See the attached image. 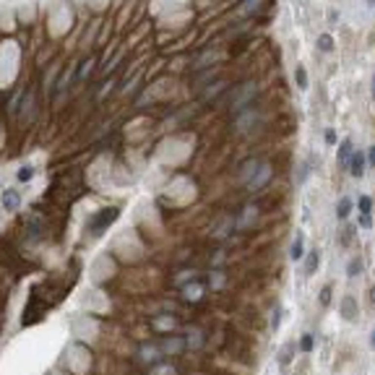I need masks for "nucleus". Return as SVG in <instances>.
<instances>
[{"instance_id":"f257e3e1","label":"nucleus","mask_w":375,"mask_h":375,"mask_svg":"<svg viewBox=\"0 0 375 375\" xmlns=\"http://www.w3.org/2000/svg\"><path fill=\"white\" fill-rule=\"evenodd\" d=\"M258 92V86H256V81H245L243 86H237V89H232V92L227 94V107L232 115H237V112H243L245 107H250L253 104V96H256Z\"/></svg>"},{"instance_id":"f03ea898","label":"nucleus","mask_w":375,"mask_h":375,"mask_svg":"<svg viewBox=\"0 0 375 375\" xmlns=\"http://www.w3.org/2000/svg\"><path fill=\"white\" fill-rule=\"evenodd\" d=\"M271 175H274V167H271V162H261V167H258V172L253 175L250 180H247V190L250 193H258V190H263V188L271 183Z\"/></svg>"},{"instance_id":"7ed1b4c3","label":"nucleus","mask_w":375,"mask_h":375,"mask_svg":"<svg viewBox=\"0 0 375 375\" xmlns=\"http://www.w3.org/2000/svg\"><path fill=\"white\" fill-rule=\"evenodd\" d=\"M115 216H117V208H107V214H99V216H96V219L92 222V235H102V229L104 227H107V224L112 222V219H115Z\"/></svg>"},{"instance_id":"20e7f679","label":"nucleus","mask_w":375,"mask_h":375,"mask_svg":"<svg viewBox=\"0 0 375 375\" xmlns=\"http://www.w3.org/2000/svg\"><path fill=\"white\" fill-rule=\"evenodd\" d=\"M0 201H3V208H5V211H16L19 204H21V193L13 190V188H8V190H3Z\"/></svg>"},{"instance_id":"39448f33","label":"nucleus","mask_w":375,"mask_h":375,"mask_svg":"<svg viewBox=\"0 0 375 375\" xmlns=\"http://www.w3.org/2000/svg\"><path fill=\"white\" fill-rule=\"evenodd\" d=\"M365 164H367V159H365L362 151H355V154L349 156V172L355 177H362L365 175Z\"/></svg>"},{"instance_id":"423d86ee","label":"nucleus","mask_w":375,"mask_h":375,"mask_svg":"<svg viewBox=\"0 0 375 375\" xmlns=\"http://www.w3.org/2000/svg\"><path fill=\"white\" fill-rule=\"evenodd\" d=\"M261 11H263V0H245L237 13L240 16H258Z\"/></svg>"},{"instance_id":"0eeeda50","label":"nucleus","mask_w":375,"mask_h":375,"mask_svg":"<svg viewBox=\"0 0 375 375\" xmlns=\"http://www.w3.org/2000/svg\"><path fill=\"white\" fill-rule=\"evenodd\" d=\"M258 167H261V159H250V162H245L243 167H240V183H247V180H250L253 175H256L258 172Z\"/></svg>"},{"instance_id":"6e6552de","label":"nucleus","mask_w":375,"mask_h":375,"mask_svg":"<svg viewBox=\"0 0 375 375\" xmlns=\"http://www.w3.org/2000/svg\"><path fill=\"white\" fill-rule=\"evenodd\" d=\"M341 316L347 318V320H355V318H357V302H355V297H352V295L344 297V302H341Z\"/></svg>"},{"instance_id":"1a4fd4ad","label":"nucleus","mask_w":375,"mask_h":375,"mask_svg":"<svg viewBox=\"0 0 375 375\" xmlns=\"http://www.w3.org/2000/svg\"><path fill=\"white\" fill-rule=\"evenodd\" d=\"M352 154H355V146H352V141H349V138H347V141H341V146H339V156H336V162H339L341 167H344V164L349 162V156H352Z\"/></svg>"},{"instance_id":"9d476101","label":"nucleus","mask_w":375,"mask_h":375,"mask_svg":"<svg viewBox=\"0 0 375 375\" xmlns=\"http://www.w3.org/2000/svg\"><path fill=\"white\" fill-rule=\"evenodd\" d=\"M305 256V245H302V235H297L295 237V243H292V247H289V258L292 261H300Z\"/></svg>"},{"instance_id":"9b49d317","label":"nucleus","mask_w":375,"mask_h":375,"mask_svg":"<svg viewBox=\"0 0 375 375\" xmlns=\"http://www.w3.org/2000/svg\"><path fill=\"white\" fill-rule=\"evenodd\" d=\"M318 50L320 52H331L334 50V37L331 34H320L318 37Z\"/></svg>"},{"instance_id":"f8f14e48","label":"nucleus","mask_w":375,"mask_h":375,"mask_svg":"<svg viewBox=\"0 0 375 375\" xmlns=\"http://www.w3.org/2000/svg\"><path fill=\"white\" fill-rule=\"evenodd\" d=\"M349 211H352V201L349 198H341L339 206H336V216H339V219H347Z\"/></svg>"},{"instance_id":"ddd939ff","label":"nucleus","mask_w":375,"mask_h":375,"mask_svg":"<svg viewBox=\"0 0 375 375\" xmlns=\"http://www.w3.org/2000/svg\"><path fill=\"white\" fill-rule=\"evenodd\" d=\"M313 347H316V336H313V334H305L302 339H300V349H302L305 355H307V352H313Z\"/></svg>"},{"instance_id":"4468645a","label":"nucleus","mask_w":375,"mask_h":375,"mask_svg":"<svg viewBox=\"0 0 375 375\" xmlns=\"http://www.w3.org/2000/svg\"><path fill=\"white\" fill-rule=\"evenodd\" d=\"M318 268V250H313V253H307V261H305V271L307 274H313Z\"/></svg>"},{"instance_id":"2eb2a0df","label":"nucleus","mask_w":375,"mask_h":375,"mask_svg":"<svg viewBox=\"0 0 375 375\" xmlns=\"http://www.w3.org/2000/svg\"><path fill=\"white\" fill-rule=\"evenodd\" d=\"M349 279H355V276L362 274V258H355V261H349Z\"/></svg>"},{"instance_id":"dca6fc26","label":"nucleus","mask_w":375,"mask_h":375,"mask_svg":"<svg viewBox=\"0 0 375 375\" xmlns=\"http://www.w3.org/2000/svg\"><path fill=\"white\" fill-rule=\"evenodd\" d=\"M370 211H373V201H370V196H362L359 198V214L370 216Z\"/></svg>"},{"instance_id":"f3484780","label":"nucleus","mask_w":375,"mask_h":375,"mask_svg":"<svg viewBox=\"0 0 375 375\" xmlns=\"http://www.w3.org/2000/svg\"><path fill=\"white\" fill-rule=\"evenodd\" d=\"M144 359L146 362H156V359H162V355L156 347H149V349H144Z\"/></svg>"},{"instance_id":"a211bd4d","label":"nucleus","mask_w":375,"mask_h":375,"mask_svg":"<svg viewBox=\"0 0 375 375\" xmlns=\"http://www.w3.org/2000/svg\"><path fill=\"white\" fill-rule=\"evenodd\" d=\"M295 78H297V86L300 89H307V73H305V68H297L295 71Z\"/></svg>"},{"instance_id":"6ab92c4d","label":"nucleus","mask_w":375,"mask_h":375,"mask_svg":"<svg viewBox=\"0 0 375 375\" xmlns=\"http://www.w3.org/2000/svg\"><path fill=\"white\" fill-rule=\"evenodd\" d=\"M320 305H328V302H331V287H323V289H320Z\"/></svg>"},{"instance_id":"aec40b11","label":"nucleus","mask_w":375,"mask_h":375,"mask_svg":"<svg viewBox=\"0 0 375 375\" xmlns=\"http://www.w3.org/2000/svg\"><path fill=\"white\" fill-rule=\"evenodd\" d=\"M289 352H295V347H292V344H287V347H284V352H281V357H279V362H281V365H287V362H289Z\"/></svg>"},{"instance_id":"412c9836","label":"nucleus","mask_w":375,"mask_h":375,"mask_svg":"<svg viewBox=\"0 0 375 375\" xmlns=\"http://www.w3.org/2000/svg\"><path fill=\"white\" fill-rule=\"evenodd\" d=\"M32 175H34V172H32V169H29V167H24V169H19V180H21V183H26V180H32Z\"/></svg>"},{"instance_id":"4be33fe9","label":"nucleus","mask_w":375,"mask_h":375,"mask_svg":"<svg viewBox=\"0 0 375 375\" xmlns=\"http://www.w3.org/2000/svg\"><path fill=\"white\" fill-rule=\"evenodd\" d=\"M279 323H281V307H274V320H271V326L279 328Z\"/></svg>"},{"instance_id":"5701e85b","label":"nucleus","mask_w":375,"mask_h":375,"mask_svg":"<svg viewBox=\"0 0 375 375\" xmlns=\"http://www.w3.org/2000/svg\"><path fill=\"white\" fill-rule=\"evenodd\" d=\"M323 138H326V144H328V146H334V144H336V133H334L331 128H328V131L323 133Z\"/></svg>"},{"instance_id":"b1692460","label":"nucleus","mask_w":375,"mask_h":375,"mask_svg":"<svg viewBox=\"0 0 375 375\" xmlns=\"http://www.w3.org/2000/svg\"><path fill=\"white\" fill-rule=\"evenodd\" d=\"M365 159H367V162H370L373 167H375V146H370V151H367V156H365Z\"/></svg>"},{"instance_id":"393cba45","label":"nucleus","mask_w":375,"mask_h":375,"mask_svg":"<svg viewBox=\"0 0 375 375\" xmlns=\"http://www.w3.org/2000/svg\"><path fill=\"white\" fill-rule=\"evenodd\" d=\"M370 302H373V305H375V287H373V289H370Z\"/></svg>"},{"instance_id":"a878e982","label":"nucleus","mask_w":375,"mask_h":375,"mask_svg":"<svg viewBox=\"0 0 375 375\" xmlns=\"http://www.w3.org/2000/svg\"><path fill=\"white\" fill-rule=\"evenodd\" d=\"M370 344H373V349H375V328H373V336H370Z\"/></svg>"},{"instance_id":"bb28decb","label":"nucleus","mask_w":375,"mask_h":375,"mask_svg":"<svg viewBox=\"0 0 375 375\" xmlns=\"http://www.w3.org/2000/svg\"><path fill=\"white\" fill-rule=\"evenodd\" d=\"M367 5H370V8H373V5H375V0H367Z\"/></svg>"},{"instance_id":"cd10ccee","label":"nucleus","mask_w":375,"mask_h":375,"mask_svg":"<svg viewBox=\"0 0 375 375\" xmlns=\"http://www.w3.org/2000/svg\"><path fill=\"white\" fill-rule=\"evenodd\" d=\"M373 96H375V78H373Z\"/></svg>"}]
</instances>
